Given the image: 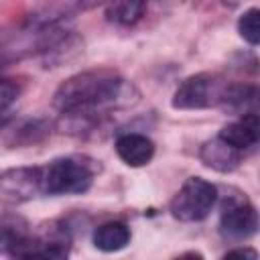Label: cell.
Returning a JSON list of instances; mask_svg holds the SVG:
<instances>
[{
  "label": "cell",
  "mask_w": 260,
  "mask_h": 260,
  "mask_svg": "<svg viewBox=\"0 0 260 260\" xmlns=\"http://www.w3.org/2000/svg\"><path fill=\"white\" fill-rule=\"evenodd\" d=\"M130 87L110 69H89L65 79L53 98L59 112L69 116H95L130 104Z\"/></svg>",
  "instance_id": "1"
},
{
  "label": "cell",
  "mask_w": 260,
  "mask_h": 260,
  "mask_svg": "<svg viewBox=\"0 0 260 260\" xmlns=\"http://www.w3.org/2000/svg\"><path fill=\"white\" fill-rule=\"evenodd\" d=\"M100 165L85 156H63L41 167V189L47 195L83 193L91 187V181Z\"/></svg>",
  "instance_id": "2"
},
{
  "label": "cell",
  "mask_w": 260,
  "mask_h": 260,
  "mask_svg": "<svg viewBox=\"0 0 260 260\" xmlns=\"http://www.w3.org/2000/svg\"><path fill=\"white\" fill-rule=\"evenodd\" d=\"M217 201V189L201 177H189L171 201V213L179 221H201Z\"/></svg>",
  "instance_id": "3"
},
{
  "label": "cell",
  "mask_w": 260,
  "mask_h": 260,
  "mask_svg": "<svg viewBox=\"0 0 260 260\" xmlns=\"http://www.w3.org/2000/svg\"><path fill=\"white\" fill-rule=\"evenodd\" d=\"M71 250L69 230L57 221L45 223L30 232L22 244L10 254L14 258H65Z\"/></svg>",
  "instance_id": "4"
},
{
  "label": "cell",
  "mask_w": 260,
  "mask_h": 260,
  "mask_svg": "<svg viewBox=\"0 0 260 260\" xmlns=\"http://www.w3.org/2000/svg\"><path fill=\"white\" fill-rule=\"evenodd\" d=\"M223 83L209 73H197L187 77L173 95V108L177 110H201L209 106H217Z\"/></svg>",
  "instance_id": "5"
},
{
  "label": "cell",
  "mask_w": 260,
  "mask_h": 260,
  "mask_svg": "<svg viewBox=\"0 0 260 260\" xmlns=\"http://www.w3.org/2000/svg\"><path fill=\"white\" fill-rule=\"evenodd\" d=\"M41 193V167H16L0 173V203L18 205Z\"/></svg>",
  "instance_id": "6"
},
{
  "label": "cell",
  "mask_w": 260,
  "mask_h": 260,
  "mask_svg": "<svg viewBox=\"0 0 260 260\" xmlns=\"http://www.w3.org/2000/svg\"><path fill=\"white\" fill-rule=\"evenodd\" d=\"M258 213L254 205L244 197H232L223 209L219 219V232L230 242H244L256 234Z\"/></svg>",
  "instance_id": "7"
},
{
  "label": "cell",
  "mask_w": 260,
  "mask_h": 260,
  "mask_svg": "<svg viewBox=\"0 0 260 260\" xmlns=\"http://www.w3.org/2000/svg\"><path fill=\"white\" fill-rule=\"evenodd\" d=\"M116 152L128 167H144L154 156V142L138 132H126L116 138Z\"/></svg>",
  "instance_id": "8"
},
{
  "label": "cell",
  "mask_w": 260,
  "mask_h": 260,
  "mask_svg": "<svg viewBox=\"0 0 260 260\" xmlns=\"http://www.w3.org/2000/svg\"><path fill=\"white\" fill-rule=\"evenodd\" d=\"M258 134H260V122H258V114H244L240 116L236 122L225 124L219 130V138L225 140L228 144H232L238 150H246L252 148L258 142Z\"/></svg>",
  "instance_id": "9"
},
{
  "label": "cell",
  "mask_w": 260,
  "mask_h": 260,
  "mask_svg": "<svg viewBox=\"0 0 260 260\" xmlns=\"http://www.w3.org/2000/svg\"><path fill=\"white\" fill-rule=\"evenodd\" d=\"M199 158L205 167H209L213 171H219V173H228V171H234L240 165L242 150L234 148L232 144H228L225 140H221L217 136L213 140H207L201 146Z\"/></svg>",
  "instance_id": "10"
},
{
  "label": "cell",
  "mask_w": 260,
  "mask_h": 260,
  "mask_svg": "<svg viewBox=\"0 0 260 260\" xmlns=\"http://www.w3.org/2000/svg\"><path fill=\"white\" fill-rule=\"evenodd\" d=\"M256 98H258V89L254 85H242V83H232L225 85L219 98L221 108H225L232 114H252L256 112Z\"/></svg>",
  "instance_id": "11"
},
{
  "label": "cell",
  "mask_w": 260,
  "mask_h": 260,
  "mask_svg": "<svg viewBox=\"0 0 260 260\" xmlns=\"http://www.w3.org/2000/svg\"><path fill=\"white\" fill-rule=\"evenodd\" d=\"M30 234L28 221L18 213H0V254H12Z\"/></svg>",
  "instance_id": "12"
},
{
  "label": "cell",
  "mask_w": 260,
  "mask_h": 260,
  "mask_svg": "<svg viewBox=\"0 0 260 260\" xmlns=\"http://www.w3.org/2000/svg\"><path fill=\"white\" fill-rule=\"evenodd\" d=\"M130 228L122 221H106L93 232V246L102 252H118L130 244Z\"/></svg>",
  "instance_id": "13"
},
{
  "label": "cell",
  "mask_w": 260,
  "mask_h": 260,
  "mask_svg": "<svg viewBox=\"0 0 260 260\" xmlns=\"http://www.w3.org/2000/svg\"><path fill=\"white\" fill-rule=\"evenodd\" d=\"M146 10V0H110L106 8V16L110 22L120 26L136 24Z\"/></svg>",
  "instance_id": "14"
},
{
  "label": "cell",
  "mask_w": 260,
  "mask_h": 260,
  "mask_svg": "<svg viewBox=\"0 0 260 260\" xmlns=\"http://www.w3.org/2000/svg\"><path fill=\"white\" fill-rule=\"evenodd\" d=\"M238 30L244 41H248L250 45H258V41H260V10L258 8L246 10L238 20Z\"/></svg>",
  "instance_id": "15"
},
{
  "label": "cell",
  "mask_w": 260,
  "mask_h": 260,
  "mask_svg": "<svg viewBox=\"0 0 260 260\" xmlns=\"http://www.w3.org/2000/svg\"><path fill=\"white\" fill-rule=\"evenodd\" d=\"M18 98V85L10 79L0 77V114L4 110H8Z\"/></svg>",
  "instance_id": "16"
},
{
  "label": "cell",
  "mask_w": 260,
  "mask_h": 260,
  "mask_svg": "<svg viewBox=\"0 0 260 260\" xmlns=\"http://www.w3.org/2000/svg\"><path fill=\"white\" fill-rule=\"evenodd\" d=\"M225 258H250V260H256L258 252L252 250V248H236V250L225 252Z\"/></svg>",
  "instance_id": "17"
},
{
  "label": "cell",
  "mask_w": 260,
  "mask_h": 260,
  "mask_svg": "<svg viewBox=\"0 0 260 260\" xmlns=\"http://www.w3.org/2000/svg\"><path fill=\"white\" fill-rule=\"evenodd\" d=\"M223 2H225V4H238L240 0H223Z\"/></svg>",
  "instance_id": "18"
}]
</instances>
